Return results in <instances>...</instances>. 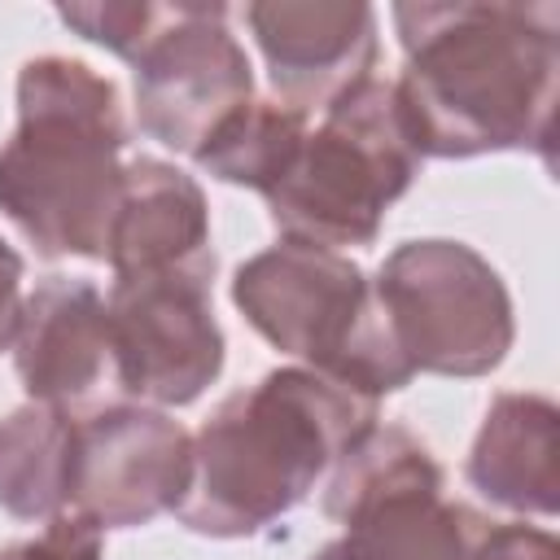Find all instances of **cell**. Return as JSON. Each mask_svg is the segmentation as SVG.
<instances>
[{"label":"cell","instance_id":"18","mask_svg":"<svg viewBox=\"0 0 560 560\" xmlns=\"http://www.w3.org/2000/svg\"><path fill=\"white\" fill-rule=\"evenodd\" d=\"M0 560H101V529L79 512H61L35 538L0 547Z\"/></svg>","mask_w":560,"mask_h":560},{"label":"cell","instance_id":"19","mask_svg":"<svg viewBox=\"0 0 560 560\" xmlns=\"http://www.w3.org/2000/svg\"><path fill=\"white\" fill-rule=\"evenodd\" d=\"M472 560H560L556 538L538 525H486Z\"/></svg>","mask_w":560,"mask_h":560},{"label":"cell","instance_id":"10","mask_svg":"<svg viewBox=\"0 0 560 560\" xmlns=\"http://www.w3.org/2000/svg\"><path fill=\"white\" fill-rule=\"evenodd\" d=\"M192 481V438L144 402H114L74 429L70 512L96 529H136L179 512Z\"/></svg>","mask_w":560,"mask_h":560},{"label":"cell","instance_id":"6","mask_svg":"<svg viewBox=\"0 0 560 560\" xmlns=\"http://www.w3.org/2000/svg\"><path fill=\"white\" fill-rule=\"evenodd\" d=\"M324 516L341 525L337 560H472L486 516L446 499L433 451L402 424H372L324 486Z\"/></svg>","mask_w":560,"mask_h":560},{"label":"cell","instance_id":"3","mask_svg":"<svg viewBox=\"0 0 560 560\" xmlns=\"http://www.w3.org/2000/svg\"><path fill=\"white\" fill-rule=\"evenodd\" d=\"M122 149L127 118L114 79L57 52L18 70V127L0 144V210L39 258L105 262Z\"/></svg>","mask_w":560,"mask_h":560},{"label":"cell","instance_id":"17","mask_svg":"<svg viewBox=\"0 0 560 560\" xmlns=\"http://www.w3.org/2000/svg\"><path fill=\"white\" fill-rule=\"evenodd\" d=\"M162 9L166 4H153V0H88V4H57V18L74 35L109 48L131 66L149 44V35L158 31Z\"/></svg>","mask_w":560,"mask_h":560},{"label":"cell","instance_id":"7","mask_svg":"<svg viewBox=\"0 0 560 560\" xmlns=\"http://www.w3.org/2000/svg\"><path fill=\"white\" fill-rule=\"evenodd\" d=\"M394 346L411 372L486 376L516 337L503 276L464 241H402L372 280Z\"/></svg>","mask_w":560,"mask_h":560},{"label":"cell","instance_id":"13","mask_svg":"<svg viewBox=\"0 0 560 560\" xmlns=\"http://www.w3.org/2000/svg\"><path fill=\"white\" fill-rule=\"evenodd\" d=\"M114 280L153 271H210V206L192 175L162 158H131L105 241Z\"/></svg>","mask_w":560,"mask_h":560},{"label":"cell","instance_id":"14","mask_svg":"<svg viewBox=\"0 0 560 560\" xmlns=\"http://www.w3.org/2000/svg\"><path fill=\"white\" fill-rule=\"evenodd\" d=\"M468 486L516 516L560 512V411L542 394H499L464 459Z\"/></svg>","mask_w":560,"mask_h":560},{"label":"cell","instance_id":"4","mask_svg":"<svg viewBox=\"0 0 560 560\" xmlns=\"http://www.w3.org/2000/svg\"><path fill=\"white\" fill-rule=\"evenodd\" d=\"M232 302L280 354L354 394L385 398L416 376L389 337L368 271L341 249L280 236L236 267Z\"/></svg>","mask_w":560,"mask_h":560},{"label":"cell","instance_id":"8","mask_svg":"<svg viewBox=\"0 0 560 560\" xmlns=\"http://www.w3.org/2000/svg\"><path fill=\"white\" fill-rule=\"evenodd\" d=\"M210 271H153L114 280L109 359L114 381L140 402L188 407L223 372V328L214 319Z\"/></svg>","mask_w":560,"mask_h":560},{"label":"cell","instance_id":"16","mask_svg":"<svg viewBox=\"0 0 560 560\" xmlns=\"http://www.w3.org/2000/svg\"><path fill=\"white\" fill-rule=\"evenodd\" d=\"M306 114L289 109L280 101H245L197 153L192 162L236 188L267 192L293 162L302 136H306Z\"/></svg>","mask_w":560,"mask_h":560},{"label":"cell","instance_id":"2","mask_svg":"<svg viewBox=\"0 0 560 560\" xmlns=\"http://www.w3.org/2000/svg\"><path fill=\"white\" fill-rule=\"evenodd\" d=\"M372 424L376 398L311 368H276L206 416L192 438V481L175 516L206 538L262 534Z\"/></svg>","mask_w":560,"mask_h":560},{"label":"cell","instance_id":"21","mask_svg":"<svg viewBox=\"0 0 560 560\" xmlns=\"http://www.w3.org/2000/svg\"><path fill=\"white\" fill-rule=\"evenodd\" d=\"M311 560H337V551H332V542H328V547H319V551H315Z\"/></svg>","mask_w":560,"mask_h":560},{"label":"cell","instance_id":"15","mask_svg":"<svg viewBox=\"0 0 560 560\" xmlns=\"http://www.w3.org/2000/svg\"><path fill=\"white\" fill-rule=\"evenodd\" d=\"M79 420L48 402H26L0 420V508L18 521L70 512Z\"/></svg>","mask_w":560,"mask_h":560},{"label":"cell","instance_id":"12","mask_svg":"<svg viewBox=\"0 0 560 560\" xmlns=\"http://www.w3.org/2000/svg\"><path fill=\"white\" fill-rule=\"evenodd\" d=\"M13 368L31 402H48L70 411L92 398L109 359V311L92 280L83 276H48L39 280L18 311L13 328Z\"/></svg>","mask_w":560,"mask_h":560},{"label":"cell","instance_id":"5","mask_svg":"<svg viewBox=\"0 0 560 560\" xmlns=\"http://www.w3.org/2000/svg\"><path fill=\"white\" fill-rule=\"evenodd\" d=\"M420 153L389 79H363L306 127L289 171L262 192L284 241L324 249L372 245L385 210L416 184Z\"/></svg>","mask_w":560,"mask_h":560},{"label":"cell","instance_id":"1","mask_svg":"<svg viewBox=\"0 0 560 560\" xmlns=\"http://www.w3.org/2000/svg\"><path fill=\"white\" fill-rule=\"evenodd\" d=\"M398 114L420 158L534 149L551 166L560 88V9L512 0L394 4Z\"/></svg>","mask_w":560,"mask_h":560},{"label":"cell","instance_id":"20","mask_svg":"<svg viewBox=\"0 0 560 560\" xmlns=\"http://www.w3.org/2000/svg\"><path fill=\"white\" fill-rule=\"evenodd\" d=\"M18 311H22V258H18V249L0 236V350L13 346Z\"/></svg>","mask_w":560,"mask_h":560},{"label":"cell","instance_id":"11","mask_svg":"<svg viewBox=\"0 0 560 560\" xmlns=\"http://www.w3.org/2000/svg\"><path fill=\"white\" fill-rule=\"evenodd\" d=\"M267 79L289 109H328L376 66V9L363 0H258L245 4Z\"/></svg>","mask_w":560,"mask_h":560},{"label":"cell","instance_id":"9","mask_svg":"<svg viewBox=\"0 0 560 560\" xmlns=\"http://www.w3.org/2000/svg\"><path fill=\"white\" fill-rule=\"evenodd\" d=\"M131 70L140 131L188 158L254 101V70L228 31V4H166Z\"/></svg>","mask_w":560,"mask_h":560}]
</instances>
